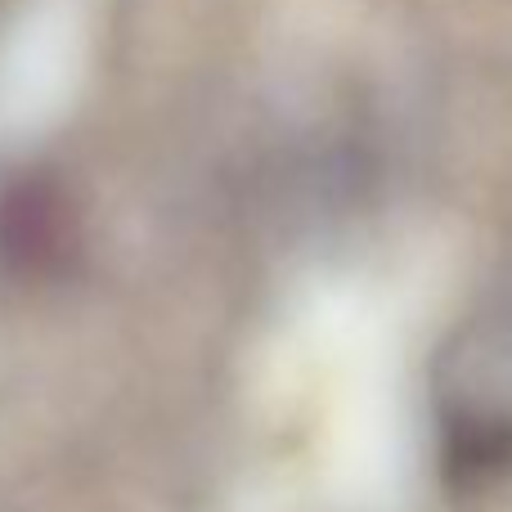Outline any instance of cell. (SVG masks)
Returning <instances> with one entry per match:
<instances>
[{
    "label": "cell",
    "instance_id": "cell-1",
    "mask_svg": "<svg viewBox=\"0 0 512 512\" xmlns=\"http://www.w3.org/2000/svg\"><path fill=\"white\" fill-rule=\"evenodd\" d=\"M72 243V207L54 180L27 176L0 194V265L5 274L59 270Z\"/></svg>",
    "mask_w": 512,
    "mask_h": 512
}]
</instances>
